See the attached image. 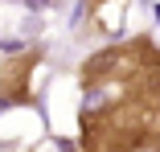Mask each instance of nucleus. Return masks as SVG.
Here are the masks:
<instances>
[{
	"mask_svg": "<svg viewBox=\"0 0 160 152\" xmlns=\"http://www.w3.org/2000/svg\"><path fill=\"white\" fill-rule=\"evenodd\" d=\"M107 4H115V0H86V13H90V17H99ZM119 4H123V0H119Z\"/></svg>",
	"mask_w": 160,
	"mask_h": 152,
	"instance_id": "20e7f679",
	"label": "nucleus"
},
{
	"mask_svg": "<svg viewBox=\"0 0 160 152\" xmlns=\"http://www.w3.org/2000/svg\"><path fill=\"white\" fill-rule=\"evenodd\" d=\"M152 49H156V37L152 33H136V37H127V41H115V45L94 49L86 62L78 66V86L86 90V95L107 90V86H123L127 78L144 66V58Z\"/></svg>",
	"mask_w": 160,
	"mask_h": 152,
	"instance_id": "f03ea898",
	"label": "nucleus"
},
{
	"mask_svg": "<svg viewBox=\"0 0 160 152\" xmlns=\"http://www.w3.org/2000/svg\"><path fill=\"white\" fill-rule=\"evenodd\" d=\"M37 66H41V49L8 53L0 62V99L12 103V107L33 103V74H37Z\"/></svg>",
	"mask_w": 160,
	"mask_h": 152,
	"instance_id": "7ed1b4c3",
	"label": "nucleus"
},
{
	"mask_svg": "<svg viewBox=\"0 0 160 152\" xmlns=\"http://www.w3.org/2000/svg\"><path fill=\"white\" fill-rule=\"evenodd\" d=\"M78 152H160V111L119 90L78 115Z\"/></svg>",
	"mask_w": 160,
	"mask_h": 152,
	"instance_id": "f257e3e1",
	"label": "nucleus"
}]
</instances>
